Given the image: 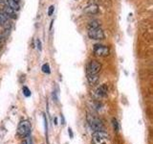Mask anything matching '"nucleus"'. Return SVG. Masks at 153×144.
Wrapping results in <instances>:
<instances>
[{
  "label": "nucleus",
  "instance_id": "f257e3e1",
  "mask_svg": "<svg viewBox=\"0 0 153 144\" xmlns=\"http://www.w3.org/2000/svg\"><path fill=\"white\" fill-rule=\"evenodd\" d=\"M108 134L103 131L94 132L92 136V141L94 144H105L107 142Z\"/></svg>",
  "mask_w": 153,
  "mask_h": 144
},
{
  "label": "nucleus",
  "instance_id": "f03ea898",
  "mask_svg": "<svg viewBox=\"0 0 153 144\" xmlns=\"http://www.w3.org/2000/svg\"><path fill=\"white\" fill-rule=\"evenodd\" d=\"M87 121H88L90 128L92 129L94 132L102 131L103 130V125H102V121H100V119L92 116V115H90V114L87 115Z\"/></svg>",
  "mask_w": 153,
  "mask_h": 144
},
{
  "label": "nucleus",
  "instance_id": "7ed1b4c3",
  "mask_svg": "<svg viewBox=\"0 0 153 144\" xmlns=\"http://www.w3.org/2000/svg\"><path fill=\"white\" fill-rule=\"evenodd\" d=\"M31 132V124L28 120H23L18 125L17 134L20 136H28Z\"/></svg>",
  "mask_w": 153,
  "mask_h": 144
},
{
  "label": "nucleus",
  "instance_id": "20e7f679",
  "mask_svg": "<svg viewBox=\"0 0 153 144\" xmlns=\"http://www.w3.org/2000/svg\"><path fill=\"white\" fill-rule=\"evenodd\" d=\"M88 37L91 40H102L105 38V35L103 31L100 29V27L95 28V29H89Z\"/></svg>",
  "mask_w": 153,
  "mask_h": 144
},
{
  "label": "nucleus",
  "instance_id": "39448f33",
  "mask_svg": "<svg viewBox=\"0 0 153 144\" xmlns=\"http://www.w3.org/2000/svg\"><path fill=\"white\" fill-rule=\"evenodd\" d=\"M102 69V64L97 61H91L86 67L87 74H99Z\"/></svg>",
  "mask_w": 153,
  "mask_h": 144
},
{
  "label": "nucleus",
  "instance_id": "423d86ee",
  "mask_svg": "<svg viewBox=\"0 0 153 144\" xmlns=\"http://www.w3.org/2000/svg\"><path fill=\"white\" fill-rule=\"evenodd\" d=\"M94 53L99 57H106L110 54V49L102 44H96L94 46Z\"/></svg>",
  "mask_w": 153,
  "mask_h": 144
},
{
  "label": "nucleus",
  "instance_id": "0eeeda50",
  "mask_svg": "<svg viewBox=\"0 0 153 144\" xmlns=\"http://www.w3.org/2000/svg\"><path fill=\"white\" fill-rule=\"evenodd\" d=\"M95 92H96V96H97L98 98L104 97V96L106 95L107 92H108V86H107V85L103 84L100 86H99V88L96 89Z\"/></svg>",
  "mask_w": 153,
  "mask_h": 144
},
{
  "label": "nucleus",
  "instance_id": "6e6552de",
  "mask_svg": "<svg viewBox=\"0 0 153 144\" xmlns=\"http://www.w3.org/2000/svg\"><path fill=\"white\" fill-rule=\"evenodd\" d=\"M84 13L86 14H98L99 13V6L97 4L92 3V4H89L88 6H86L84 9Z\"/></svg>",
  "mask_w": 153,
  "mask_h": 144
},
{
  "label": "nucleus",
  "instance_id": "1a4fd4ad",
  "mask_svg": "<svg viewBox=\"0 0 153 144\" xmlns=\"http://www.w3.org/2000/svg\"><path fill=\"white\" fill-rule=\"evenodd\" d=\"M4 2L6 3V6L10 7L11 9H13V11H19L20 9V6H19V3L16 2V0H4Z\"/></svg>",
  "mask_w": 153,
  "mask_h": 144
},
{
  "label": "nucleus",
  "instance_id": "9d476101",
  "mask_svg": "<svg viewBox=\"0 0 153 144\" xmlns=\"http://www.w3.org/2000/svg\"><path fill=\"white\" fill-rule=\"evenodd\" d=\"M3 13L8 16V18H16V11H13V9H11L8 6H6V7L4 8Z\"/></svg>",
  "mask_w": 153,
  "mask_h": 144
},
{
  "label": "nucleus",
  "instance_id": "9b49d317",
  "mask_svg": "<svg viewBox=\"0 0 153 144\" xmlns=\"http://www.w3.org/2000/svg\"><path fill=\"white\" fill-rule=\"evenodd\" d=\"M87 81L91 86H94L99 81V74H87Z\"/></svg>",
  "mask_w": 153,
  "mask_h": 144
},
{
  "label": "nucleus",
  "instance_id": "f8f14e48",
  "mask_svg": "<svg viewBox=\"0 0 153 144\" xmlns=\"http://www.w3.org/2000/svg\"><path fill=\"white\" fill-rule=\"evenodd\" d=\"M100 27V23L97 20H94V21H91L88 24V30L89 29H95V28H99Z\"/></svg>",
  "mask_w": 153,
  "mask_h": 144
},
{
  "label": "nucleus",
  "instance_id": "ddd939ff",
  "mask_svg": "<svg viewBox=\"0 0 153 144\" xmlns=\"http://www.w3.org/2000/svg\"><path fill=\"white\" fill-rule=\"evenodd\" d=\"M8 19L9 18L6 14H5L3 12H0V25H3V24L6 23Z\"/></svg>",
  "mask_w": 153,
  "mask_h": 144
},
{
  "label": "nucleus",
  "instance_id": "4468645a",
  "mask_svg": "<svg viewBox=\"0 0 153 144\" xmlns=\"http://www.w3.org/2000/svg\"><path fill=\"white\" fill-rule=\"evenodd\" d=\"M42 71H43V72H45V73H48V74H49V73H50V67H49V64H43V66H42Z\"/></svg>",
  "mask_w": 153,
  "mask_h": 144
},
{
  "label": "nucleus",
  "instance_id": "2eb2a0df",
  "mask_svg": "<svg viewBox=\"0 0 153 144\" xmlns=\"http://www.w3.org/2000/svg\"><path fill=\"white\" fill-rule=\"evenodd\" d=\"M23 93H24V95L26 96V97H29V96L31 95V91L27 88V86H24V88H23Z\"/></svg>",
  "mask_w": 153,
  "mask_h": 144
},
{
  "label": "nucleus",
  "instance_id": "dca6fc26",
  "mask_svg": "<svg viewBox=\"0 0 153 144\" xmlns=\"http://www.w3.org/2000/svg\"><path fill=\"white\" fill-rule=\"evenodd\" d=\"M54 11H55V7L52 5V6H50L49 10H48V16H52L53 13H54Z\"/></svg>",
  "mask_w": 153,
  "mask_h": 144
},
{
  "label": "nucleus",
  "instance_id": "f3484780",
  "mask_svg": "<svg viewBox=\"0 0 153 144\" xmlns=\"http://www.w3.org/2000/svg\"><path fill=\"white\" fill-rule=\"evenodd\" d=\"M113 127L115 129V131H118V122H117V120L116 119H113Z\"/></svg>",
  "mask_w": 153,
  "mask_h": 144
},
{
  "label": "nucleus",
  "instance_id": "a211bd4d",
  "mask_svg": "<svg viewBox=\"0 0 153 144\" xmlns=\"http://www.w3.org/2000/svg\"><path fill=\"white\" fill-rule=\"evenodd\" d=\"M36 43H37V48L39 50H41V43H40V40H36Z\"/></svg>",
  "mask_w": 153,
  "mask_h": 144
},
{
  "label": "nucleus",
  "instance_id": "6ab92c4d",
  "mask_svg": "<svg viewBox=\"0 0 153 144\" xmlns=\"http://www.w3.org/2000/svg\"><path fill=\"white\" fill-rule=\"evenodd\" d=\"M68 131H69V134H70V136H71V137H73V133H72V130L69 129Z\"/></svg>",
  "mask_w": 153,
  "mask_h": 144
},
{
  "label": "nucleus",
  "instance_id": "aec40b11",
  "mask_svg": "<svg viewBox=\"0 0 153 144\" xmlns=\"http://www.w3.org/2000/svg\"><path fill=\"white\" fill-rule=\"evenodd\" d=\"M22 144H27V143H26V141H24V142H23Z\"/></svg>",
  "mask_w": 153,
  "mask_h": 144
},
{
  "label": "nucleus",
  "instance_id": "412c9836",
  "mask_svg": "<svg viewBox=\"0 0 153 144\" xmlns=\"http://www.w3.org/2000/svg\"><path fill=\"white\" fill-rule=\"evenodd\" d=\"M16 2H19V0H16Z\"/></svg>",
  "mask_w": 153,
  "mask_h": 144
},
{
  "label": "nucleus",
  "instance_id": "4be33fe9",
  "mask_svg": "<svg viewBox=\"0 0 153 144\" xmlns=\"http://www.w3.org/2000/svg\"><path fill=\"white\" fill-rule=\"evenodd\" d=\"M2 1H4V0H0V2H2Z\"/></svg>",
  "mask_w": 153,
  "mask_h": 144
}]
</instances>
